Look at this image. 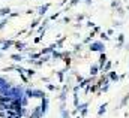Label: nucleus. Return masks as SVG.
<instances>
[{
  "instance_id": "obj_1",
  "label": "nucleus",
  "mask_w": 129,
  "mask_h": 118,
  "mask_svg": "<svg viewBox=\"0 0 129 118\" xmlns=\"http://www.w3.org/2000/svg\"><path fill=\"white\" fill-rule=\"evenodd\" d=\"M26 96L29 99H42L45 97V93L38 88H26Z\"/></svg>"
},
{
  "instance_id": "obj_2",
  "label": "nucleus",
  "mask_w": 129,
  "mask_h": 118,
  "mask_svg": "<svg viewBox=\"0 0 129 118\" xmlns=\"http://www.w3.org/2000/svg\"><path fill=\"white\" fill-rule=\"evenodd\" d=\"M89 49H90L92 52H95V51L102 52V51L105 49V45H104V42H92V43L89 45Z\"/></svg>"
},
{
  "instance_id": "obj_3",
  "label": "nucleus",
  "mask_w": 129,
  "mask_h": 118,
  "mask_svg": "<svg viewBox=\"0 0 129 118\" xmlns=\"http://www.w3.org/2000/svg\"><path fill=\"white\" fill-rule=\"evenodd\" d=\"M14 43H15V40H12V39H3V40H0V49L8 51L9 48L14 46Z\"/></svg>"
},
{
  "instance_id": "obj_4",
  "label": "nucleus",
  "mask_w": 129,
  "mask_h": 118,
  "mask_svg": "<svg viewBox=\"0 0 129 118\" xmlns=\"http://www.w3.org/2000/svg\"><path fill=\"white\" fill-rule=\"evenodd\" d=\"M9 87H12V84L6 79V78H3V76H0V93H3V91H6V90L9 88Z\"/></svg>"
},
{
  "instance_id": "obj_5",
  "label": "nucleus",
  "mask_w": 129,
  "mask_h": 118,
  "mask_svg": "<svg viewBox=\"0 0 129 118\" xmlns=\"http://www.w3.org/2000/svg\"><path fill=\"white\" fill-rule=\"evenodd\" d=\"M42 100V103H41V112H42V117L47 114V111H48V105H50V100H48V97L45 96V97H42L41 99Z\"/></svg>"
},
{
  "instance_id": "obj_6",
  "label": "nucleus",
  "mask_w": 129,
  "mask_h": 118,
  "mask_svg": "<svg viewBox=\"0 0 129 118\" xmlns=\"http://www.w3.org/2000/svg\"><path fill=\"white\" fill-rule=\"evenodd\" d=\"M29 118H42V112H41V106H36L32 111V114H29Z\"/></svg>"
},
{
  "instance_id": "obj_7",
  "label": "nucleus",
  "mask_w": 129,
  "mask_h": 118,
  "mask_svg": "<svg viewBox=\"0 0 129 118\" xmlns=\"http://www.w3.org/2000/svg\"><path fill=\"white\" fill-rule=\"evenodd\" d=\"M50 6H51L50 3H45L44 6H39V8H38V14H39V17H44V15L47 14V11L50 9Z\"/></svg>"
},
{
  "instance_id": "obj_8",
  "label": "nucleus",
  "mask_w": 129,
  "mask_h": 118,
  "mask_svg": "<svg viewBox=\"0 0 129 118\" xmlns=\"http://www.w3.org/2000/svg\"><path fill=\"white\" fill-rule=\"evenodd\" d=\"M26 46H27V45H26V42H20V40H17V42L14 43V48H15L18 52L24 51V49H26Z\"/></svg>"
},
{
  "instance_id": "obj_9",
  "label": "nucleus",
  "mask_w": 129,
  "mask_h": 118,
  "mask_svg": "<svg viewBox=\"0 0 129 118\" xmlns=\"http://www.w3.org/2000/svg\"><path fill=\"white\" fill-rule=\"evenodd\" d=\"M11 58L14 60L15 63H21V61H24V55H23V54H20V52H17V54H12V55H11Z\"/></svg>"
},
{
  "instance_id": "obj_10",
  "label": "nucleus",
  "mask_w": 129,
  "mask_h": 118,
  "mask_svg": "<svg viewBox=\"0 0 129 118\" xmlns=\"http://www.w3.org/2000/svg\"><path fill=\"white\" fill-rule=\"evenodd\" d=\"M107 60H108V58H107V54L102 51V52H101V57H99V69H102V67H104V64L107 63Z\"/></svg>"
},
{
  "instance_id": "obj_11",
  "label": "nucleus",
  "mask_w": 129,
  "mask_h": 118,
  "mask_svg": "<svg viewBox=\"0 0 129 118\" xmlns=\"http://www.w3.org/2000/svg\"><path fill=\"white\" fill-rule=\"evenodd\" d=\"M41 57V52H33V54H29V60H26V61H29L30 64L35 63V60H38Z\"/></svg>"
},
{
  "instance_id": "obj_12",
  "label": "nucleus",
  "mask_w": 129,
  "mask_h": 118,
  "mask_svg": "<svg viewBox=\"0 0 129 118\" xmlns=\"http://www.w3.org/2000/svg\"><path fill=\"white\" fill-rule=\"evenodd\" d=\"M51 58H54V60H62V58H63V52H59L57 49H54V51L51 52Z\"/></svg>"
},
{
  "instance_id": "obj_13",
  "label": "nucleus",
  "mask_w": 129,
  "mask_h": 118,
  "mask_svg": "<svg viewBox=\"0 0 129 118\" xmlns=\"http://www.w3.org/2000/svg\"><path fill=\"white\" fill-rule=\"evenodd\" d=\"M111 67H113V63H111V61H108V60H107V63H105V64H104V67H102V69H101V70H102V72H104V73H108V72H110V70H111Z\"/></svg>"
},
{
  "instance_id": "obj_14",
  "label": "nucleus",
  "mask_w": 129,
  "mask_h": 118,
  "mask_svg": "<svg viewBox=\"0 0 129 118\" xmlns=\"http://www.w3.org/2000/svg\"><path fill=\"white\" fill-rule=\"evenodd\" d=\"M99 64H92V67H90V75L92 76H96L98 73H99Z\"/></svg>"
},
{
  "instance_id": "obj_15",
  "label": "nucleus",
  "mask_w": 129,
  "mask_h": 118,
  "mask_svg": "<svg viewBox=\"0 0 129 118\" xmlns=\"http://www.w3.org/2000/svg\"><path fill=\"white\" fill-rule=\"evenodd\" d=\"M123 42H125V34L120 33V34L117 36V48H122V46H123Z\"/></svg>"
},
{
  "instance_id": "obj_16",
  "label": "nucleus",
  "mask_w": 129,
  "mask_h": 118,
  "mask_svg": "<svg viewBox=\"0 0 129 118\" xmlns=\"http://www.w3.org/2000/svg\"><path fill=\"white\" fill-rule=\"evenodd\" d=\"M107 106H108V103L105 102L104 105H101V108H99V111H98V117H102L104 114H105V111H107Z\"/></svg>"
},
{
  "instance_id": "obj_17",
  "label": "nucleus",
  "mask_w": 129,
  "mask_h": 118,
  "mask_svg": "<svg viewBox=\"0 0 129 118\" xmlns=\"http://www.w3.org/2000/svg\"><path fill=\"white\" fill-rule=\"evenodd\" d=\"M66 70H68V69H63V70L56 72V73H57V78H59V81H60V82H63V81H64V73H66Z\"/></svg>"
},
{
  "instance_id": "obj_18",
  "label": "nucleus",
  "mask_w": 129,
  "mask_h": 118,
  "mask_svg": "<svg viewBox=\"0 0 129 118\" xmlns=\"http://www.w3.org/2000/svg\"><path fill=\"white\" fill-rule=\"evenodd\" d=\"M108 78H110V81H116V82H117V81L120 79V76H119V75H117L116 72H110V75H108Z\"/></svg>"
},
{
  "instance_id": "obj_19",
  "label": "nucleus",
  "mask_w": 129,
  "mask_h": 118,
  "mask_svg": "<svg viewBox=\"0 0 129 118\" xmlns=\"http://www.w3.org/2000/svg\"><path fill=\"white\" fill-rule=\"evenodd\" d=\"M24 73H26V75H27V78L30 79L32 76H35V73H36V70H35V69H32V67H30V69H26V70H24Z\"/></svg>"
},
{
  "instance_id": "obj_20",
  "label": "nucleus",
  "mask_w": 129,
  "mask_h": 118,
  "mask_svg": "<svg viewBox=\"0 0 129 118\" xmlns=\"http://www.w3.org/2000/svg\"><path fill=\"white\" fill-rule=\"evenodd\" d=\"M39 24H41V20H39V18H36V20H33L32 23L29 24V27H30V29L33 30V29H36V27H38Z\"/></svg>"
},
{
  "instance_id": "obj_21",
  "label": "nucleus",
  "mask_w": 129,
  "mask_h": 118,
  "mask_svg": "<svg viewBox=\"0 0 129 118\" xmlns=\"http://www.w3.org/2000/svg\"><path fill=\"white\" fill-rule=\"evenodd\" d=\"M8 21H9V18H5V17L0 20V31H2V30H3L5 27H6V26H8Z\"/></svg>"
},
{
  "instance_id": "obj_22",
  "label": "nucleus",
  "mask_w": 129,
  "mask_h": 118,
  "mask_svg": "<svg viewBox=\"0 0 129 118\" xmlns=\"http://www.w3.org/2000/svg\"><path fill=\"white\" fill-rule=\"evenodd\" d=\"M20 102H21V106H27V105H29V97L24 94V96H21Z\"/></svg>"
},
{
  "instance_id": "obj_23",
  "label": "nucleus",
  "mask_w": 129,
  "mask_h": 118,
  "mask_svg": "<svg viewBox=\"0 0 129 118\" xmlns=\"http://www.w3.org/2000/svg\"><path fill=\"white\" fill-rule=\"evenodd\" d=\"M20 115H21V117H29V109H27V106H23V108H21Z\"/></svg>"
},
{
  "instance_id": "obj_24",
  "label": "nucleus",
  "mask_w": 129,
  "mask_h": 118,
  "mask_svg": "<svg viewBox=\"0 0 129 118\" xmlns=\"http://www.w3.org/2000/svg\"><path fill=\"white\" fill-rule=\"evenodd\" d=\"M64 40H66V36H63V37H60V39H59V40L56 42V45H57V49L63 46V42H64Z\"/></svg>"
},
{
  "instance_id": "obj_25",
  "label": "nucleus",
  "mask_w": 129,
  "mask_h": 118,
  "mask_svg": "<svg viewBox=\"0 0 129 118\" xmlns=\"http://www.w3.org/2000/svg\"><path fill=\"white\" fill-rule=\"evenodd\" d=\"M60 117L62 118H69L71 117V112L66 111V109H62V111H60Z\"/></svg>"
},
{
  "instance_id": "obj_26",
  "label": "nucleus",
  "mask_w": 129,
  "mask_h": 118,
  "mask_svg": "<svg viewBox=\"0 0 129 118\" xmlns=\"http://www.w3.org/2000/svg\"><path fill=\"white\" fill-rule=\"evenodd\" d=\"M74 105H75V106L80 105V102H78V91H77V90H74Z\"/></svg>"
},
{
  "instance_id": "obj_27",
  "label": "nucleus",
  "mask_w": 129,
  "mask_h": 118,
  "mask_svg": "<svg viewBox=\"0 0 129 118\" xmlns=\"http://www.w3.org/2000/svg\"><path fill=\"white\" fill-rule=\"evenodd\" d=\"M80 111H81V112H80V117H81V118H84L86 115H87V112H89L87 106H86V108H83V109H80Z\"/></svg>"
},
{
  "instance_id": "obj_28",
  "label": "nucleus",
  "mask_w": 129,
  "mask_h": 118,
  "mask_svg": "<svg viewBox=\"0 0 129 118\" xmlns=\"http://www.w3.org/2000/svg\"><path fill=\"white\" fill-rule=\"evenodd\" d=\"M99 36H101V39H102L104 42H107V40H110V36H108L107 33H104V31H102V33H101Z\"/></svg>"
},
{
  "instance_id": "obj_29",
  "label": "nucleus",
  "mask_w": 129,
  "mask_h": 118,
  "mask_svg": "<svg viewBox=\"0 0 129 118\" xmlns=\"http://www.w3.org/2000/svg\"><path fill=\"white\" fill-rule=\"evenodd\" d=\"M42 39H44V33H39V36H36L33 42H35V43H39V42H41Z\"/></svg>"
},
{
  "instance_id": "obj_30",
  "label": "nucleus",
  "mask_w": 129,
  "mask_h": 118,
  "mask_svg": "<svg viewBox=\"0 0 129 118\" xmlns=\"http://www.w3.org/2000/svg\"><path fill=\"white\" fill-rule=\"evenodd\" d=\"M20 78L23 79V82H24V84H27V82H29V78H27V75H26L24 72H23V73H20Z\"/></svg>"
},
{
  "instance_id": "obj_31",
  "label": "nucleus",
  "mask_w": 129,
  "mask_h": 118,
  "mask_svg": "<svg viewBox=\"0 0 129 118\" xmlns=\"http://www.w3.org/2000/svg\"><path fill=\"white\" fill-rule=\"evenodd\" d=\"M33 64H35V67H41V66L44 64V61H42L41 58H38V60H35V63H33Z\"/></svg>"
},
{
  "instance_id": "obj_32",
  "label": "nucleus",
  "mask_w": 129,
  "mask_h": 118,
  "mask_svg": "<svg viewBox=\"0 0 129 118\" xmlns=\"http://www.w3.org/2000/svg\"><path fill=\"white\" fill-rule=\"evenodd\" d=\"M17 17H20V12H12L11 11V14L8 15V18H17Z\"/></svg>"
},
{
  "instance_id": "obj_33",
  "label": "nucleus",
  "mask_w": 129,
  "mask_h": 118,
  "mask_svg": "<svg viewBox=\"0 0 129 118\" xmlns=\"http://www.w3.org/2000/svg\"><path fill=\"white\" fill-rule=\"evenodd\" d=\"M81 49H83V43H77V45L74 46V51H75V52H78V51H81Z\"/></svg>"
},
{
  "instance_id": "obj_34",
  "label": "nucleus",
  "mask_w": 129,
  "mask_h": 118,
  "mask_svg": "<svg viewBox=\"0 0 129 118\" xmlns=\"http://www.w3.org/2000/svg\"><path fill=\"white\" fill-rule=\"evenodd\" d=\"M56 88H57V87H56L54 84H47V90H50V91H56Z\"/></svg>"
},
{
  "instance_id": "obj_35",
  "label": "nucleus",
  "mask_w": 129,
  "mask_h": 118,
  "mask_svg": "<svg viewBox=\"0 0 129 118\" xmlns=\"http://www.w3.org/2000/svg\"><path fill=\"white\" fill-rule=\"evenodd\" d=\"M117 14H119V15H120V17H122V15H123V14H125V11H123V8H122V6H120V5H119V6H117Z\"/></svg>"
},
{
  "instance_id": "obj_36",
  "label": "nucleus",
  "mask_w": 129,
  "mask_h": 118,
  "mask_svg": "<svg viewBox=\"0 0 129 118\" xmlns=\"http://www.w3.org/2000/svg\"><path fill=\"white\" fill-rule=\"evenodd\" d=\"M78 3H80V0H69V6H68V8L75 6V5H78Z\"/></svg>"
},
{
  "instance_id": "obj_37",
  "label": "nucleus",
  "mask_w": 129,
  "mask_h": 118,
  "mask_svg": "<svg viewBox=\"0 0 129 118\" xmlns=\"http://www.w3.org/2000/svg\"><path fill=\"white\" fill-rule=\"evenodd\" d=\"M119 5H120V2H119V0H113V2H111V8H117Z\"/></svg>"
},
{
  "instance_id": "obj_38",
  "label": "nucleus",
  "mask_w": 129,
  "mask_h": 118,
  "mask_svg": "<svg viewBox=\"0 0 129 118\" xmlns=\"http://www.w3.org/2000/svg\"><path fill=\"white\" fill-rule=\"evenodd\" d=\"M11 70H15V66H8L3 69V72H11Z\"/></svg>"
},
{
  "instance_id": "obj_39",
  "label": "nucleus",
  "mask_w": 129,
  "mask_h": 118,
  "mask_svg": "<svg viewBox=\"0 0 129 118\" xmlns=\"http://www.w3.org/2000/svg\"><path fill=\"white\" fill-rule=\"evenodd\" d=\"M15 70H17L18 73H23V72H24L26 69H24V67H21V66H15Z\"/></svg>"
},
{
  "instance_id": "obj_40",
  "label": "nucleus",
  "mask_w": 129,
  "mask_h": 118,
  "mask_svg": "<svg viewBox=\"0 0 129 118\" xmlns=\"http://www.w3.org/2000/svg\"><path fill=\"white\" fill-rule=\"evenodd\" d=\"M60 17V12H56V14H53L51 17H50V20H56V18H59Z\"/></svg>"
},
{
  "instance_id": "obj_41",
  "label": "nucleus",
  "mask_w": 129,
  "mask_h": 118,
  "mask_svg": "<svg viewBox=\"0 0 129 118\" xmlns=\"http://www.w3.org/2000/svg\"><path fill=\"white\" fill-rule=\"evenodd\" d=\"M83 20H84V15H83V14H80V15H77V21H78V23H81Z\"/></svg>"
},
{
  "instance_id": "obj_42",
  "label": "nucleus",
  "mask_w": 129,
  "mask_h": 118,
  "mask_svg": "<svg viewBox=\"0 0 129 118\" xmlns=\"http://www.w3.org/2000/svg\"><path fill=\"white\" fill-rule=\"evenodd\" d=\"M92 39H93V37H92V36H90V34H89V36H87V37H86V39H84V42H83V43H89V42H90V40H92Z\"/></svg>"
},
{
  "instance_id": "obj_43",
  "label": "nucleus",
  "mask_w": 129,
  "mask_h": 118,
  "mask_svg": "<svg viewBox=\"0 0 129 118\" xmlns=\"http://www.w3.org/2000/svg\"><path fill=\"white\" fill-rule=\"evenodd\" d=\"M93 31H95V33H99V31H101V27H98V26H93Z\"/></svg>"
},
{
  "instance_id": "obj_44",
  "label": "nucleus",
  "mask_w": 129,
  "mask_h": 118,
  "mask_svg": "<svg viewBox=\"0 0 129 118\" xmlns=\"http://www.w3.org/2000/svg\"><path fill=\"white\" fill-rule=\"evenodd\" d=\"M107 34H108V36H111V34H114V30H113V29H110L108 31H107Z\"/></svg>"
},
{
  "instance_id": "obj_45",
  "label": "nucleus",
  "mask_w": 129,
  "mask_h": 118,
  "mask_svg": "<svg viewBox=\"0 0 129 118\" xmlns=\"http://www.w3.org/2000/svg\"><path fill=\"white\" fill-rule=\"evenodd\" d=\"M63 23H71V18H69V17H64V18H63Z\"/></svg>"
},
{
  "instance_id": "obj_46",
  "label": "nucleus",
  "mask_w": 129,
  "mask_h": 118,
  "mask_svg": "<svg viewBox=\"0 0 129 118\" xmlns=\"http://www.w3.org/2000/svg\"><path fill=\"white\" fill-rule=\"evenodd\" d=\"M86 26H87V27H93V26H95V24H93V23H92V21H87V24H86Z\"/></svg>"
},
{
  "instance_id": "obj_47",
  "label": "nucleus",
  "mask_w": 129,
  "mask_h": 118,
  "mask_svg": "<svg viewBox=\"0 0 129 118\" xmlns=\"http://www.w3.org/2000/svg\"><path fill=\"white\" fill-rule=\"evenodd\" d=\"M114 26H116V27H120V26H122V23H120V21H116V23H114Z\"/></svg>"
},
{
  "instance_id": "obj_48",
  "label": "nucleus",
  "mask_w": 129,
  "mask_h": 118,
  "mask_svg": "<svg viewBox=\"0 0 129 118\" xmlns=\"http://www.w3.org/2000/svg\"><path fill=\"white\" fill-rule=\"evenodd\" d=\"M77 81H78V82L83 81V76H81V75H77Z\"/></svg>"
},
{
  "instance_id": "obj_49",
  "label": "nucleus",
  "mask_w": 129,
  "mask_h": 118,
  "mask_svg": "<svg viewBox=\"0 0 129 118\" xmlns=\"http://www.w3.org/2000/svg\"><path fill=\"white\" fill-rule=\"evenodd\" d=\"M42 81H44V82H47V84H48V82H50V78H47V76H45V78H42Z\"/></svg>"
},
{
  "instance_id": "obj_50",
  "label": "nucleus",
  "mask_w": 129,
  "mask_h": 118,
  "mask_svg": "<svg viewBox=\"0 0 129 118\" xmlns=\"http://www.w3.org/2000/svg\"><path fill=\"white\" fill-rule=\"evenodd\" d=\"M74 27H75V29H81V24H80V23H78V24H74Z\"/></svg>"
},
{
  "instance_id": "obj_51",
  "label": "nucleus",
  "mask_w": 129,
  "mask_h": 118,
  "mask_svg": "<svg viewBox=\"0 0 129 118\" xmlns=\"http://www.w3.org/2000/svg\"><path fill=\"white\" fill-rule=\"evenodd\" d=\"M26 14H27V15H32L33 11H32V9H29V11H26Z\"/></svg>"
},
{
  "instance_id": "obj_52",
  "label": "nucleus",
  "mask_w": 129,
  "mask_h": 118,
  "mask_svg": "<svg viewBox=\"0 0 129 118\" xmlns=\"http://www.w3.org/2000/svg\"><path fill=\"white\" fill-rule=\"evenodd\" d=\"M66 2H68V0H62V2H60V5L63 6V5H66Z\"/></svg>"
},
{
  "instance_id": "obj_53",
  "label": "nucleus",
  "mask_w": 129,
  "mask_h": 118,
  "mask_svg": "<svg viewBox=\"0 0 129 118\" xmlns=\"http://www.w3.org/2000/svg\"><path fill=\"white\" fill-rule=\"evenodd\" d=\"M86 5H92V0H86Z\"/></svg>"
},
{
  "instance_id": "obj_54",
  "label": "nucleus",
  "mask_w": 129,
  "mask_h": 118,
  "mask_svg": "<svg viewBox=\"0 0 129 118\" xmlns=\"http://www.w3.org/2000/svg\"><path fill=\"white\" fill-rule=\"evenodd\" d=\"M126 49L129 51V43H126Z\"/></svg>"
},
{
  "instance_id": "obj_55",
  "label": "nucleus",
  "mask_w": 129,
  "mask_h": 118,
  "mask_svg": "<svg viewBox=\"0 0 129 118\" xmlns=\"http://www.w3.org/2000/svg\"><path fill=\"white\" fill-rule=\"evenodd\" d=\"M0 57H2V49H0Z\"/></svg>"
},
{
  "instance_id": "obj_56",
  "label": "nucleus",
  "mask_w": 129,
  "mask_h": 118,
  "mask_svg": "<svg viewBox=\"0 0 129 118\" xmlns=\"http://www.w3.org/2000/svg\"><path fill=\"white\" fill-rule=\"evenodd\" d=\"M0 18H3V17H2V15H0Z\"/></svg>"
},
{
  "instance_id": "obj_57",
  "label": "nucleus",
  "mask_w": 129,
  "mask_h": 118,
  "mask_svg": "<svg viewBox=\"0 0 129 118\" xmlns=\"http://www.w3.org/2000/svg\"><path fill=\"white\" fill-rule=\"evenodd\" d=\"M77 118H81V117H77Z\"/></svg>"
}]
</instances>
